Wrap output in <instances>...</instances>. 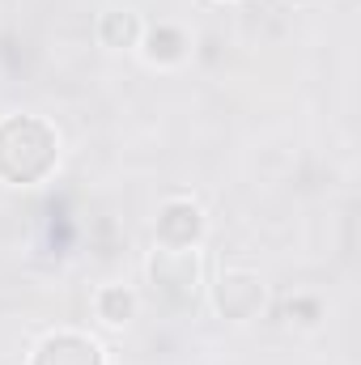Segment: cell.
<instances>
[{
	"mask_svg": "<svg viewBox=\"0 0 361 365\" xmlns=\"http://www.w3.org/2000/svg\"><path fill=\"white\" fill-rule=\"evenodd\" d=\"M102 43L106 47H132L136 43V13H106L102 17Z\"/></svg>",
	"mask_w": 361,
	"mask_h": 365,
	"instance_id": "obj_7",
	"label": "cell"
},
{
	"mask_svg": "<svg viewBox=\"0 0 361 365\" xmlns=\"http://www.w3.org/2000/svg\"><path fill=\"white\" fill-rule=\"evenodd\" d=\"M200 225H204V217H200V208H195L191 200H171V204L162 208V217H158V238H162L166 247L187 251V247L200 238Z\"/></svg>",
	"mask_w": 361,
	"mask_h": 365,
	"instance_id": "obj_5",
	"label": "cell"
},
{
	"mask_svg": "<svg viewBox=\"0 0 361 365\" xmlns=\"http://www.w3.org/2000/svg\"><path fill=\"white\" fill-rule=\"evenodd\" d=\"M153 280L171 302H191L195 297V259H191V251L166 247L153 259Z\"/></svg>",
	"mask_w": 361,
	"mask_h": 365,
	"instance_id": "obj_3",
	"label": "cell"
},
{
	"mask_svg": "<svg viewBox=\"0 0 361 365\" xmlns=\"http://www.w3.org/2000/svg\"><path fill=\"white\" fill-rule=\"evenodd\" d=\"M34 365H102V353L90 336H77V331H60V336H47L34 353Z\"/></svg>",
	"mask_w": 361,
	"mask_h": 365,
	"instance_id": "obj_4",
	"label": "cell"
},
{
	"mask_svg": "<svg viewBox=\"0 0 361 365\" xmlns=\"http://www.w3.org/2000/svg\"><path fill=\"white\" fill-rule=\"evenodd\" d=\"M98 314H102L106 323H123V319L132 314V293H128V289H102V293H98Z\"/></svg>",
	"mask_w": 361,
	"mask_h": 365,
	"instance_id": "obj_8",
	"label": "cell"
},
{
	"mask_svg": "<svg viewBox=\"0 0 361 365\" xmlns=\"http://www.w3.org/2000/svg\"><path fill=\"white\" fill-rule=\"evenodd\" d=\"M56 166V132L34 115L0 119V179L39 182Z\"/></svg>",
	"mask_w": 361,
	"mask_h": 365,
	"instance_id": "obj_1",
	"label": "cell"
},
{
	"mask_svg": "<svg viewBox=\"0 0 361 365\" xmlns=\"http://www.w3.org/2000/svg\"><path fill=\"white\" fill-rule=\"evenodd\" d=\"M183 47H187V38H183L175 26H158L153 34H149V60H162V64H171V60H179Z\"/></svg>",
	"mask_w": 361,
	"mask_h": 365,
	"instance_id": "obj_6",
	"label": "cell"
},
{
	"mask_svg": "<svg viewBox=\"0 0 361 365\" xmlns=\"http://www.w3.org/2000/svg\"><path fill=\"white\" fill-rule=\"evenodd\" d=\"M264 306V284L255 272H225L217 280V310L225 319H251Z\"/></svg>",
	"mask_w": 361,
	"mask_h": 365,
	"instance_id": "obj_2",
	"label": "cell"
}]
</instances>
